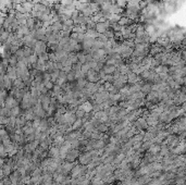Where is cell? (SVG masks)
Masks as SVG:
<instances>
[{"instance_id": "6da1fadb", "label": "cell", "mask_w": 186, "mask_h": 185, "mask_svg": "<svg viewBox=\"0 0 186 185\" xmlns=\"http://www.w3.org/2000/svg\"><path fill=\"white\" fill-rule=\"evenodd\" d=\"M46 49H47V45H46V42H44V40H37L35 47L33 48L34 54L39 56V57L46 54Z\"/></svg>"}]
</instances>
